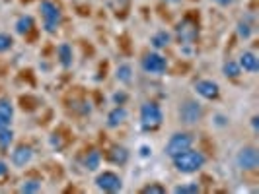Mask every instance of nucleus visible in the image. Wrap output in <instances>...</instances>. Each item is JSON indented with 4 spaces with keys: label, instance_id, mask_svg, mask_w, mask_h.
I'll list each match as a JSON object with an SVG mask.
<instances>
[{
    "label": "nucleus",
    "instance_id": "39448f33",
    "mask_svg": "<svg viewBox=\"0 0 259 194\" xmlns=\"http://www.w3.org/2000/svg\"><path fill=\"white\" fill-rule=\"evenodd\" d=\"M193 134H189V132H176L171 138L168 140V144H166V155H169V157H174V155L182 154V152H185V150H189L191 146H193Z\"/></svg>",
    "mask_w": 259,
    "mask_h": 194
},
{
    "label": "nucleus",
    "instance_id": "bb28decb",
    "mask_svg": "<svg viewBox=\"0 0 259 194\" xmlns=\"http://www.w3.org/2000/svg\"><path fill=\"white\" fill-rule=\"evenodd\" d=\"M251 31H253V29H251V26H249L247 22H240V24H238V35L242 39L251 37Z\"/></svg>",
    "mask_w": 259,
    "mask_h": 194
},
{
    "label": "nucleus",
    "instance_id": "ddd939ff",
    "mask_svg": "<svg viewBox=\"0 0 259 194\" xmlns=\"http://www.w3.org/2000/svg\"><path fill=\"white\" fill-rule=\"evenodd\" d=\"M57 56H59V62L63 68H70L74 62V54H72V47L68 43H61L57 47Z\"/></svg>",
    "mask_w": 259,
    "mask_h": 194
},
{
    "label": "nucleus",
    "instance_id": "6ab92c4d",
    "mask_svg": "<svg viewBox=\"0 0 259 194\" xmlns=\"http://www.w3.org/2000/svg\"><path fill=\"white\" fill-rule=\"evenodd\" d=\"M222 74L226 78H240V74H242V68H240V64H238V60H228V62H224V66H222Z\"/></svg>",
    "mask_w": 259,
    "mask_h": 194
},
{
    "label": "nucleus",
    "instance_id": "cd10ccee",
    "mask_svg": "<svg viewBox=\"0 0 259 194\" xmlns=\"http://www.w3.org/2000/svg\"><path fill=\"white\" fill-rule=\"evenodd\" d=\"M113 101H115V105H123L127 101V93H123V91L115 93V95H113Z\"/></svg>",
    "mask_w": 259,
    "mask_h": 194
},
{
    "label": "nucleus",
    "instance_id": "473e14b6",
    "mask_svg": "<svg viewBox=\"0 0 259 194\" xmlns=\"http://www.w3.org/2000/svg\"><path fill=\"white\" fill-rule=\"evenodd\" d=\"M6 126H10V120H6L4 116H0V128H6Z\"/></svg>",
    "mask_w": 259,
    "mask_h": 194
},
{
    "label": "nucleus",
    "instance_id": "b1692460",
    "mask_svg": "<svg viewBox=\"0 0 259 194\" xmlns=\"http://www.w3.org/2000/svg\"><path fill=\"white\" fill-rule=\"evenodd\" d=\"M41 190V181H26L20 186V192L24 194H33Z\"/></svg>",
    "mask_w": 259,
    "mask_h": 194
},
{
    "label": "nucleus",
    "instance_id": "c85d7f7f",
    "mask_svg": "<svg viewBox=\"0 0 259 194\" xmlns=\"http://www.w3.org/2000/svg\"><path fill=\"white\" fill-rule=\"evenodd\" d=\"M51 146L53 148H63V140H61L59 134H53L51 136Z\"/></svg>",
    "mask_w": 259,
    "mask_h": 194
},
{
    "label": "nucleus",
    "instance_id": "f03ea898",
    "mask_svg": "<svg viewBox=\"0 0 259 194\" xmlns=\"http://www.w3.org/2000/svg\"><path fill=\"white\" fill-rule=\"evenodd\" d=\"M178 115H180V122H182V124L193 126V124H197V122L203 118V107H201L199 101H195V99H185V101L180 105Z\"/></svg>",
    "mask_w": 259,
    "mask_h": 194
},
{
    "label": "nucleus",
    "instance_id": "72a5a7b5",
    "mask_svg": "<svg viewBox=\"0 0 259 194\" xmlns=\"http://www.w3.org/2000/svg\"><path fill=\"white\" fill-rule=\"evenodd\" d=\"M166 2H180V0H166Z\"/></svg>",
    "mask_w": 259,
    "mask_h": 194
},
{
    "label": "nucleus",
    "instance_id": "6e6552de",
    "mask_svg": "<svg viewBox=\"0 0 259 194\" xmlns=\"http://www.w3.org/2000/svg\"><path fill=\"white\" fill-rule=\"evenodd\" d=\"M141 64H143V70L146 74H164L168 68V60L158 52H148Z\"/></svg>",
    "mask_w": 259,
    "mask_h": 194
},
{
    "label": "nucleus",
    "instance_id": "20e7f679",
    "mask_svg": "<svg viewBox=\"0 0 259 194\" xmlns=\"http://www.w3.org/2000/svg\"><path fill=\"white\" fill-rule=\"evenodd\" d=\"M39 12L43 16V27L47 33H55L57 31V26L61 22V10L57 4H53L51 0H43L39 4Z\"/></svg>",
    "mask_w": 259,
    "mask_h": 194
},
{
    "label": "nucleus",
    "instance_id": "2eb2a0df",
    "mask_svg": "<svg viewBox=\"0 0 259 194\" xmlns=\"http://www.w3.org/2000/svg\"><path fill=\"white\" fill-rule=\"evenodd\" d=\"M169 43H171V35H169L168 31H158V33H154L152 35V39H150V45L154 47V49H166Z\"/></svg>",
    "mask_w": 259,
    "mask_h": 194
},
{
    "label": "nucleus",
    "instance_id": "aec40b11",
    "mask_svg": "<svg viewBox=\"0 0 259 194\" xmlns=\"http://www.w3.org/2000/svg\"><path fill=\"white\" fill-rule=\"evenodd\" d=\"M0 116H4L6 120H10V122H12L14 105H12V101H10L8 97H2V99H0Z\"/></svg>",
    "mask_w": 259,
    "mask_h": 194
},
{
    "label": "nucleus",
    "instance_id": "7ed1b4c3",
    "mask_svg": "<svg viewBox=\"0 0 259 194\" xmlns=\"http://www.w3.org/2000/svg\"><path fill=\"white\" fill-rule=\"evenodd\" d=\"M164 120V113L156 103L148 101L141 107V126L144 130H156Z\"/></svg>",
    "mask_w": 259,
    "mask_h": 194
},
{
    "label": "nucleus",
    "instance_id": "a878e982",
    "mask_svg": "<svg viewBox=\"0 0 259 194\" xmlns=\"http://www.w3.org/2000/svg\"><path fill=\"white\" fill-rule=\"evenodd\" d=\"M14 45V39L8 35V33H0V52L10 51Z\"/></svg>",
    "mask_w": 259,
    "mask_h": 194
},
{
    "label": "nucleus",
    "instance_id": "412c9836",
    "mask_svg": "<svg viewBox=\"0 0 259 194\" xmlns=\"http://www.w3.org/2000/svg\"><path fill=\"white\" fill-rule=\"evenodd\" d=\"M174 192L176 194H197V192H201V186H199V182H185V184H178V186L174 188Z\"/></svg>",
    "mask_w": 259,
    "mask_h": 194
},
{
    "label": "nucleus",
    "instance_id": "5701e85b",
    "mask_svg": "<svg viewBox=\"0 0 259 194\" xmlns=\"http://www.w3.org/2000/svg\"><path fill=\"white\" fill-rule=\"evenodd\" d=\"M12 142H14V132L10 130V126L0 128V148L6 150V148H10V144Z\"/></svg>",
    "mask_w": 259,
    "mask_h": 194
},
{
    "label": "nucleus",
    "instance_id": "9d476101",
    "mask_svg": "<svg viewBox=\"0 0 259 194\" xmlns=\"http://www.w3.org/2000/svg\"><path fill=\"white\" fill-rule=\"evenodd\" d=\"M31 157H33V150L29 146L22 144V146H18L12 152V163L16 167H26L27 163L31 161Z\"/></svg>",
    "mask_w": 259,
    "mask_h": 194
},
{
    "label": "nucleus",
    "instance_id": "a211bd4d",
    "mask_svg": "<svg viewBox=\"0 0 259 194\" xmlns=\"http://www.w3.org/2000/svg\"><path fill=\"white\" fill-rule=\"evenodd\" d=\"M115 78L121 82V84H131V82H133V66L119 64L115 70Z\"/></svg>",
    "mask_w": 259,
    "mask_h": 194
},
{
    "label": "nucleus",
    "instance_id": "0eeeda50",
    "mask_svg": "<svg viewBox=\"0 0 259 194\" xmlns=\"http://www.w3.org/2000/svg\"><path fill=\"white\" fill-rule=\"evenodd\" d=\"M96 186L104 192H119L123 188V181L113 171H104L96 177Z\"/></svg>",
    "mask_w": 259,
    "mask_h": 194
},
{
    "label": "nucleus",
    "instance_id": "1a4fd4ad",
    "mask_svg": "<svg viewBox=\"0 0 259 194\" xmlns=\"http://www.w3.org/2000/svg\"><path fill=\"white\" fill-rule=\"evenodd\" d=\"M195 91H197V95H201V97L207 99V101H214V99H219V95H221L219 84L212 82V80H199V82L195 84Z\"/></svg>",
    "mask_w": 259,
    "mask_h": 194
},
{
    "label": "nucleus",
    "instance_id": "423d86ee",
    "mask_svg": "<svg viewBox=\"0 0 259 194\" xmlns=\"http://www.w3.org/2000/svg\"><path fill=\"white\" fill-rule=\"evenodd\" d=\"M236 163H238V167L244 169V171H255L259 167V152L253 146H246V148H242L238 152Z\"/></svg>",
    "mask_w": 259,
    "mask_h": 194
},
{
    "label": "nucleus",
    "instance_id": "f257e3e1",
    "mask_svg": "<svg viewBox=\"0 0 259 194\" xmlns=\"http://www.w3.org/2000/svg\"><path fill=\"white\" fill-rule=\"evenodd\" d=\"M174 161V167L178 169L180 173H185V175H191V173H197L201 167H205L207 163V157L203 152H197V150H185L182 154L174 155L171 157Z\"/></svg>",
    "mask_w": 259,
    "mask_h": 194
},
{
    "label": "nucleus",
    "instance_id": "c756f323",
    "mask_svg": "<svg viewBox=\"0 0 259 194\" xmlns=\"http://www.w3.org/2000/svg\"><path fill=\"white\" fill-rule=\"evenodd\" d=\"M6 173H8V163H6V161H2V159H0V177H4V175H6Z\"/></svg>",
    "mask_w": 259,
    "mask_h": 194
},
{
    "label": "nucleus",
    "instance_id": "dca6fc26",
    "mask_svg": "<svg viewBox=\"0 0 259 194\" xmlns=\"http://www.w3.org/2000/svg\"><path fill=\"white\" fill-rule=\"evenodd\" d=\"M14 27H16V33L18 35H27L33 29V18L31 16H20Z\"/></svg>",
    "mask_w": 259,
    "mask_h": 194
},
{
    "label": "nucleus",
    "instance_id": "4be33fe9",
    "mask_svg": "<svg viewBox=\"0 0 259 194\" xmlns=\"http://www.w3.org/2000/svg\"><path fill=\"white\" fill-rule=\"evenodd\" d=\"M178 33L183 41H193L197 37V29L193 26H187V24H180L178 26Z\"/></svg>",
    "mask_w": 259,
    "mask_h": 194
},
{
    "label": "nucleus",
    "instance_id": "7c9ffc66",
    "mask_svg": "<svg viewBox=\"0 0 259 194\" xmlns=\"http://www.w3.org/2000/svg\"><path fill=\"white\" fill-rule=\"evenodd\" d=\"M251 126H253V130H255V132L259 130V116L257 115L251 118Z\"/></svg>",
    "mask_w": 259,
    "mask_h": 194
},
{
    "label": "nucleus",
    "instance_id": "2f4dec72",
    "mask_svg": "<svg viewBox=\"0 0 259 194\" xmlns=\"http://www.w3.org/2000/svg\"><path fill=\"white\" fill-rule=\"evenodd\" d=\"M212 2H217L219 6H230L234 0H212Z\"/></svg>",
    "mask_w": 259,
    "mask_h": 194
},
{
    "label": "nucleus",
    "instance_id": "f8f14e48",
    "mask_svg": "<svg viewBox=\"0 0 259 194\" xmlns=\"http://www.w3.org/2000/svg\"><path fill=\"white\" fill-rule=\"evenodd\" d=\"M238 64H240L242 70H246V72H257L259 70V58L255 56V52L246 51V52H242V56H240Z\"/></svg>",
    "mask_w": 259,
    "mask_h": 194
},
{
    "label": "nucleus",
    "instance_id": "9b49d317",
    "mask_svg": "<svg viewBox=\"0 0 259 194\" xmlns=\"http://www.w3.org/2000/svg\"><path fill=\"white\" fill-rule=\"evenodd\" d=\"M127 109L123 107V105H117L113 107L111 111H109V115H107V126L109 128H117V126H121L125 120H127Z\"/></svg>",
    "mask_w": 259,
    "mask_h": 194
},
{
    "label": "nucleus",
    "instance_id": "393cba45",
    "mask_svg": "<svg viewBox=\"0 0 259 194\" xmlns=\"http://www.w3.org/2000/svg\"><path fill=\"white\" fill-rule=\"evenodd\" d=\"M143 194H164L166 192V188L162 186V184H158V182H150V184H146L143 190Z\"/></svg>",
    "mask_w": 259,
    "mask_h": 194
},
{
    "label": "nucleus",
    "instance_id": "4468645a",
    "mask_svg": "<svg viewBox=\"0 0 259 194\" xmlns=\"http://www.w3.org/2000/svg\"><path fill=\"white\" fill-rule=\"evenodd\" d=\"M109 159H111V163H115V165H125V163L129 161V150L123 148V146H115V148H111V152H109Z\"/></svg>",
    "mask_w": 259,
    "mask_h": 194
},
{
    "label": "nucleus",
    "instance_id": "f3484780",
    "mask_svg": "<svg viewBox=\"0 0 259 194\" xmlns=\"http://www.w3.org/2000/svg\"><path fill=\"white\" fill-rule=\"evenodd\" d=\"M100 163H102V154H100L98 150H92V152H88L86 159H84V167L88 169V171H98Z\"/></svg>",
    "mask_w": 259,
    "mask_h": 194
}]
</instances>
